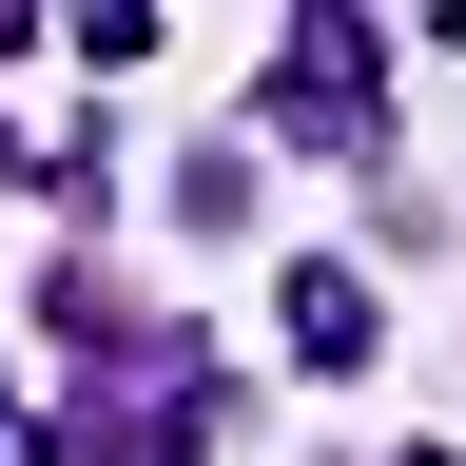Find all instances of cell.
<instances>
[{
  "mask_svg": "<svg viewBox=\"0 0 466 466\" xmlns=\"http://www.w3.org/2000/svg\"><path fill=\"white\" fill-rule=\"evenodd\" d=\"M291 350L350 370V350H370V291H350V272H291Z\"/></svg>",
  "mask_w": 466,
  "mask_h": 466,
  "instance_id": "1",
  "label": "cell"
}]
</instances>
